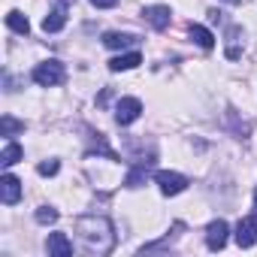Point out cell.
<instances>
[{
	"mask_svg": "<svg viewBox=\"0 0 257 257\" xmlns=\"http://www.w3.org/2000/svg\"><path fill=\"white\" fill-rule=\"evenodd\" d=\"M7 25H10V31H16V34H28V31H31L28 16H25V13H19V10H13V13L7 16Z\"/></svg>",
	"mask_w": 257,
	"mask_h": 257,
	"instance_id": "obj_16",
	"label": "cell"
},
{
	"mask_svg": "<svg viewBox=\"0 0 257 257\" xmlns=\"http://www.w3.org/2000/svg\"><path fill=\"white\" fill-rule=\"evenodd\" d=\"M64 76H67V73H64V64H61V61H43V64L34 67V82L43 85V88H55V85H61Z\"/></svg>",
	"mask_w": 257,
	"mask_h": 257,
	"instance_id": "obj_2",
	"label": "cell"
},
{
	"mask_svg": "<svg viewBox=\"0 0 257 257\" xmlns=\"http://www.w3.org/2000/svg\"><path fill=\"white\" fill-rule=\"evenodd\" d=\"M118 4V0H91V7H97V10H112Z\"/></svg>",
	"mask_w": 257,
	"mask_h": 257,
	"instance_id": "obj_21",
	"label": "cell"
},
{
	"mask_svg": "<svg viewBox=\"0 0 257 257\" xmlns=\"http://www.w3.org/2000/svg\"><path fill=\"white\" fill-rule=\"evenodd\" d=\"M191 40H194L200 49H212V46H215V37H212V31H206L203 25H191Z\"/></svg>",
	"mask_w": 257,
	"mask_h": 257,
	"instance_id": "obj_15",
	"label": "cell"
},
{
	"mask_svg": "<svg viewBox=\"0 0 257 257\" xmlns=\"http://www.w3.org/2000/svg\"><path fill=\"white\" fill-rule=\"evenodd\" d=\"M58 170H61L58 161H46V164H40V176H55Z\"/></svg>",
	"mask_w": 257,
	"mask_h": 257,
	"instance_id": "obj_20",
	"label": "cell"
},
{
	"mask_svg": "<svg viewBox=\"0 0 257 257\" xmlns=\"http://www.w3.org/2000/svg\"><path fill=\"white\" fill-rule=\"evenodd\" d=\"M25 131V121H16L13 115H4L0 118V134L4 137H16V134H22Z\"/></svg>",
	"mask_w": 257,
	"mask_h": 257,
	"instance_id": "obj_17",
	"label": "cell"
},
{
	"mask_svg": "<svg viewBox=\"0 0 257 257\" xmlns=\"http://www.w3.org/2000/svg\"><path fill=\"white\" fill-rule=\"evenodd\" d=\"M227 233H230V227H227V221H212L209 227H206V245L212 248V251H221L224 245H227Z\"/></svg>",
	"mask_w": 257,
	"mask_h": 257,
	"instance_id": "obj_6",
	"label": "cell"
},
{
	"mask_svg": "<svg viewBox=\"0 0 257 257\" xmlns=\"http://www.w3.org/2000/svg\"><path fill=\"white\" fill-rule=\"evenodd\" d=\"M76 242L85 254L103 257L115 248V227L103 215H85L76 221Z\"/></svg>",
	"mask_w": 257,
	"mask_h": 257,
	"instance_id": "obj_1",
	"label": "cell"
},
{
	"mask_svg": "<svg viewBox=\"0 0 257 257\" xmlns=\"http://www.w3.org/2000/svg\"><path fill=\"white\" fill-rule=\"evenodd\" d=\"M155 182H158V188H161L167 197H176V194H182V191L188 188V179H185L182 173H170V170L155 173Z\"/></svg>",
	"mask_w": 257,
	"mask_h": 257,
	"instance_id": "obj_3",
	"label": "cell"
},
{
	"mask_svg": "<svg viewBox=\"0 0 257 257\" xmlns=\"http://www.w3.org/2000/svg\"><path fill=\"white\" fill-rule=\"evenodd\" d=\"M22 158H25V149H22L19 143H13V140H10V143L4 146V155H0V164H4V167H13V164H19Z\"/></svg>",
	"mask_w": 257,
	"mask_h": 257,
	"instance_id": "obj_14",
	"label": "cell"
},
{
	"mask_svg": "<svg viewBox=\"0 0 257 257\" xmlns=\"http://www.w3.org/2000/svg\"><path fill=\"white\" fill-rule=\"evenodd\" d=\"M143 19L155 28V31H164V28H170V19H173V13H170V7H146L143 10Z\"/></svg>",
	"mask_w": 257,
	"mask_h": 257,
	"instance_id": "obj_8",
	"label": "cell"
},
{
	"mask_svg": "<svg viewBox=\"0 0 257 257\" xmlns=\"http://www.w3.org/2000/svg\"><path fill=\"white\" fill-rule=\"evenodd\" d=\"M224 4H230V7H236V4H239V0H224Z\"/></svg>",
	"mask_w": 257,
	"mask_h": 257,
	"instance_id": "obj_23",
	"label": "cell"
},
{
	"mask_svg": "<svg viewBox=\"0 0 257 257\" xmlns=\"http://www.w3.org/2000/svg\"><path fill=\"white\" fill-rule=\"evenodd\" d=\"M254 212H257V188H254Z\"/></svg>",
	"mask_w": 257,
	"mask_h": 257,
	"instance_id": "obj_22",
	"label": "cell"
},
{
	"mask_svg": "<svg viewBox=\"0 0 257 257\" xmlns=\"http://www.w3.org/2000/svg\"><path fill=\"white\" fill-rule=\"evenodd\" d=\"M46 251H49V257H70L73 254V242H70L67 233H49Z\"/></svg>",
	"mask_w": 257,
	"mask_h": 257,
	"instance_id": "obj_7",
	"label": "cell"
},
{
	"mask_svg": "<svg viewBox=\"0 0 257 257\" xmlns=\"http://www.w3.org/2000/svg\"><path fill=\"white\" fill-rule=\"evenodd\" d=\"M140 64H143V55H140V52H127V55L112 58V61H109V70H112V73H121V70H134V67H140Z\"/></svg>",
	"mask_w": 257,
	"mask_h": 257,
	"instance_id": "obj_10",
	"label": "cell"
},
{
	"mask_svg": "<svg viewBox=\"0 0 257 257\" xmlns=\"http://www.w3.org/2000/svg\"><path fill=\"white\" fill-rule=\"evenodd\" d=\"M19 197H22V182L7 173L4 179H0V200H4L7 206H13V203H19Z\"/></svg>",
	"mask_w": 257,
	"mask_h": 257,
	"instance_id": "obj_9",
	"label": "cell"
},
{
	"mask_svg": "<svg viewBox=\"0 0 257 257\" xmlns=\"http://www.w3.org/2000/svg\"><path fill=\"white\" fill-rule=\"evenodd\" d=\"M236 242H239V248H251L257 242V212L236 224Z\"/></svg>",
	"mask_w": 257,
	"mask_h": 257,
	"instance_id": "obj_5",
	"label": "cell"
},
{
	"mask_svg": "<svg viewBox=\"0 0 257 257\" xmlns=\"http://www.w3.org/2000/svg\"><path fill=\"white\" fill-rule=\"evenodd\" d=\"M64 25H67V7H55V10L43 19V31H46V34H58Z\"/></svg>",
	"mask_w": 257,
	"mask_h": 257,
	"instance_id": "obj_11",
	"label": "cell"
},
{
	"mask_svg": "<svg viewBox=\"0 0 257 257\" xmlns=\"http://www.w3.org/2000/svg\"><path fill=\"white\" fill-rule=\"evenodd\" d=\"M34 218H37L40 224H55V221H58V209H52V206H40Z\"/></svg>",
	"mask_w": 257,
	"mask_h": 257,
	"instance_id": "obj_19",
	"label": "cell"
},
{
	"mask_svg": "<svg viewBox=\"0 0 257 257\" xmlns=\"http://www.w3.org/2000/svg\"><path fill=\"white\" fill-rule=\"evenodd\" d=\"M140 115H143V103L137 97H121L118 100V106H115V121L118 124H134Z\"/></svg>",
	"mask_w": 257,
	"mask_h": 257,
	"instance_id": "obj_4",
	"label": "cell"
},
{
	"mask_svg": "<svg viewBox=\"0 0 257 257\" xmlns=\"http://www.w3.org/2000/svg\"><path fill=\"white\" fill-rule=\"evenodd\" d=\"M152 164H155V161H140V164H137L131 173H127L124 185H127V188H140V185L149 179V170H152Z\"/></svg>",
	"mask_w": 257,
	"mask_h": 257,
	"instance_id": "obj_13",
	"label": "cell"
},
{
	"mask_svg": "<svg viewBox=\"0 0 257 257\" xmlns=\"http://www.w3.org/2000/svg\"><path fill=\"white\" fill-rule=\"evenodd\" d=\"M239 40H242V28H230L227 31V58H239L242 55Z\"/></svg>",
	"mask_w": 257,
	"mask_h": 257,
	"instance_id": "obj_18",
	"label": "cell"
},
{
	"mask_svg": "<svg viewBox=\"0 0 257 257\" xmlns=\"http://www.w3.org/2000/svg\"><path fill=\"white\" fill-rule=\"evenodd\" d=\"M140 43V37H134V34H106L103 37V46L106 49H131V46H137Z\"/></svg>",
	"mask_w": 257,
	"mask_h": 257,
	"instance_id": "obj_12",
	"label": "cell"
}]
</instances>
